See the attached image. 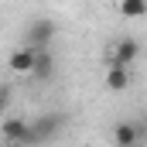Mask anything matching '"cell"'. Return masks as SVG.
I'll return each mask as SVG.
<instances>
[{
	"instance_id": "obj_1",
	"label": "cell",
	"mask_w": 147,
	"mask_h": 147,
	"mask_svg": "<svg viewBox=\"0 0 147 147\" xmlns=\"http://www.w3.org/2000/svg\"><path fill=\"white\" fill-rule=\"evenodd\" d=\"M0 137H3V144H38V134H34V123H28V120H21V116H7L3 120V127H0Z\"/></svg>"
},
{
	"instance_id": "obj_2",
	"label": "cell",
	"mask_w": 147,
	"mask_h": 147,
	"mask_svg": "<svg viewBox=\"0 0 147 147\" xmlns=\"http://www.w3.org/2000/svg\"><path fill=\"white\" fill-rule=\"evenodd\" d=\"M55 21H48V17H38V21H31L28 24V34H24V41L31 45V48H48L51 41H55Z\"/></svg>"
},
{
	"instance_id": "obj_3",
	"label": "cell",
	"mask_w": 147,
	"mask_h": 147,
	"mask_svg": "<svg viewBox=\"0 0 147 147\" xmlns=\"http://www.w3.org/2000/svg\"><path fill=\"white\" fill-rule=\"evenodd\" d=\"M137 55H140V45L134 41V38H120L116 45L110 48V55H106V65H134L137 62Z\"/></svg>"
},
{
	"instance_id": "obj_4",
	"label": "cell",
	"mask_w": 147,
	"mask_h": 147,
	"mask_svg": "<svg viewBox=\"0 0 147 147\" xmlns=\"http://www.w3.org/2000/svg\"><path fill=\"white\" fill-rule=\"evenodd\" d=\"M7 65H10V72L14 75H34V65H38V48H31V45H24V48H17L10 58H7Z\"/></svg>"
},
{
	"instance_id": "obj_5",
	"label": "cell",
	"mask_w": 147,
	"mask_h": 147,
	"mask_svg": "<svg viewBox=\"0 0 147 147\" xmlns=\"http://www.w3.org/2000/svg\"><path fill=\"white\" fill-rule=\"evenodd\" d=\"M110 137H113V147H140V127L130 123V120H123V123L113 127Z\"/></svg>"
},
{
	"instance_id": "obj_6",
	"label": "cell",
	"mask_w": 147,
	"mask_h": 147,
	"mask_svg": "<svg viewBox=\"0 0 147 147\" xmlns=\"http://www.w3.org/2000/svg\"><path fill=\"white\" fill-rule=\"evenodd\" d=\"M130 86V69L127 65H106V89L110 92H123Z\"/></svg>"
},
{
	"instance_id": "obj_7",
	"label": "cell",
	"mask_w": 147,
	"mask_h": 147,
	"mask_svg": "<svg viewBox=\"0 0 147 147\" xmlns=\"http://www.w3.org/2000/svg\"><path fill=\"white\" fill-rule=\"evenodd\" d=\"M62 123H65V116H41V120H34V134H38V144L41 140H48V137H55L58 130H62Z\"/></svg>"
},
{
	"instance_id": "obj_8",
	"label": "cell",
	"mask_w": 147,
	"mask_h": 147,
	"mask_svg": "<svg viewBox=\"0 0 147 147\" xmlns=\"http://www.w3.org/2000/svg\"><path fill=\"white\" fill-rule=\"evenodd\" d=\"M51 72H55V55L48 48H38V65L31 79H51Z\"/></svg>"
},
{
	"instance_id": "obj_9",
	"label": "cell",
	"mask_w": 147,
	"mask_h": 147,
	"mask_svg": "<svg viewBox=\"0 0 147 147\" xmlns=\"http://www.w3.org/2000/svg\"><path fill=\"white\" fill-rule=\"evenodd\" d=\"M120 14L130 17V21L144 17V14H147V0H120Z\"/></svg>"
}]
</instances>
